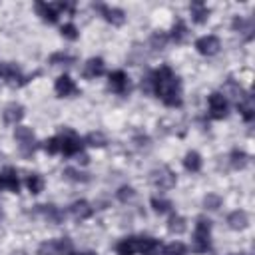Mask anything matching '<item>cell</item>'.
I'll return each mask as SVG.
<instances>
[{
    "label": "cell",
    "mask_w": 255,
    "mask_h": 255,
    "mask_svg": "<svg viewBox=\"0 0 255 255\" xmlns=\"http://www.w3.org/2000/svg\"><path fill=\"white\" fill-rule=\"evenodd\" d=\"M149 84H151V90L161 98V102L169 108H179L181 106V84H179V78L167 68H159L151 74L149 78Z\"/></svg>",
    "instance_id": "cell-1"
},
{
    "label": "cell",
    "mask_w": 255,
    "mask_h": 255,
    "mask_svg": "<svg viewBox=\"0 0 255 255\" xmlns=\"http://www.w3.org/2000/svg\"><path fill=\"white\" fill-rule=\"evenodd\" d=\"M209 245H211V223L207 219H199L193 233V249L197 253H205L209 251Z\"/></svg>",
    "instance_id": "cell-2"
},
{
    "label": "cell",
    "mask_w": 255,
    "mask_h": 255,
    "mask_svg": "<svg viewBox=\"0 0 255 255\" xmlns=\"http://www.w3.org/2000/svg\"><path fill=\"white\" fill-rule=\"evenodd\" d=\"M60 137V151L64 153V155H78L80 151H82V147H84V141L74 133V131H64L62 135H58Z\"/></svg>",
    "instance_id": "cell-3"
},
{
    "label": "cell",
    "mask_w": 255,
    "mask_h": 255,
    "mask_svg": "<svg viewBox=\"0 0 255 255\" xmlns=\"http://www.w3.org/2000/svg\"><path fill=\"white\" fill-rule=\"evenodd\" d=\"M40 255H68L72 253V243L64 237V239H52L40 245Z\"/></svg>",
    "instance_id": "cell-4"
},
{
    "label": "cell",
    "mask_w": 255,
    "mask_h": 255,
    "mask_svg": "<svg viewBox=\"0 0 255 255\" xmlns=\"http://www.w3.org/2000/svg\"><path fill=\"white\" fill-rule=\"evenodd\" d=\"M149 179H151V183H153L155 187H159V189H171V187L175 185V175H173V171H171L169 167L153 169V171L149 173Z\"/></svg>",
    "instance_id": "cell-5"
},
{
    "label": "cell",
    "mask_w": 255,
    "mask_h": 255,
    "mask_svg": "<svg viewBox=\"0 0 255 255\" xmlns=\"http://www.w3.org/2000/svg\"><path fill=\"white\" fill-rule=\"evenodd\" d=\"M227 110H229V104H227L225 96L219 94V92H213L209 96V114H211V118L213 120H223L227 116Z\"/></svg>",
    "instance_id": "cell-6"
},
{
    "label": "cell",
    "mask_w": 255,
    "mask_h": 255,
    "mask_svg": "<svg viewBox=\"0 0 255 255\" xmlns=\"http://www.w3.org/2000/svg\"><path fill=\"white\" fill-rule=\"evenodd\" d=\"M14 137H16V141L20 143V147H22V151H24L26 155L34 151V141H36V137H34V131H32L30 128H24V126L16 128Z\"/></svg>",
    "instance_id": "cell-7"
},
{
    "label": "cell",
    "mask_w": 255,
    "mask_h": 255,
    "mask_svg": "<svg viewBox=\"0 0 255 255\" xmlns=\"http://www.w3.org/2000/svg\"><path fill=\"white\" fill-rule=\"evenodd\" d=\"M219 48H221V44H219L217 36H201L195 42V50L203 56H215L219 52Z\"/></svg>",
    "instance_id": "cell-8"
},
{
    "label": "cell",
    "mask_w": 255,
    "mask_h": 255,
    "mask_svg": "<svg viewBox=\"0 0 255 255\" xmlns=\"http://www.w3.org/2000/svg\"><path fill=\"white\" fill-rule=\"evenodd\" d=\"M110 88H112V92H116V94H122V96H124V94H128V92H129V88H131L128 74H126V72H122V70L112 72V74H110Z\"/></svg>",
    "instance_id": "cell-9"
},
{
    "label": "cell",
    "mask_w": 255,
    "mask_h": 255,
    "mask_svg": "<svg viewBox=\"0 0 255 255\" xmlns=\"http://www.w3.org/2000/svg\"><path fill=\"white\" fill-rule=\"evenodd\" d=\"M163 251L161 243L153 237H137V253L141 255H159Z\"/></svg>",
    "instance_id": "cell-10"
},
{
    "label": "cell",
    "mask_w": 255,
    "mask_h": 255,
    "mask_svg": "<svg viewBox=\"0 0 255 255\" xmlns=\"http://www.w3.org/2000/svg\"><path fill=\"white\" fill-rule=\"evenodd\" d=\"M54 90H56V94L60 98H68V96L78 94V88H76V84H74V80L70 76H60L56 80V84H54Z\"/></svg>",
    "instance_id": "cell-11"
},
{
    "label": "cell",
    "mask_w": 255,
    "mask_h": 255,
    "mask_svg": "<svg viewBox=\"0 0 255 255\" xmlns=\"http://www.w3.org/2000/svg\"><path fill=\"white\" fill-rule=\"evenodd\" d=\"M96 8L102 12V16H104L108 22H112V24H116V26L124 24V20H126V12L120 10V8H112V6H104V4H98Z\"/></svg>",
    "instance_id": "cell-12"
},
{
    "label": "cell",
    "mask_w": 255,
    "mask_h": 255,
    "mask_svg": "<svg viewBox=\"0 0 255 255\" xmlns=\"http://www.w3.org/2000/svg\"><path fill=\"white\" fill-rule=\"evenodd\" d=\"M0 187H6L10 191H18L20 189V181H18V173L14 167H6L2 173H0Z\"/></svg>",
    "instance_id": "cell-13"
},
{
    "label": "cell",
    "mask_w": 255,
    "mask_h": 255,
    "mask_svg": "<svg viewBox=\"0 0 255 255\" xmlns=\"http://www.w3.org/2000/svg\"><path fill=\"white\" fill-rule=\"evenodd\" d=\"M104 60L102 58H90L86 64H84V76L86 78H98L104 74Z\"/></svg>",
    "instance_id": "cell-14"
},
{
    "label": "cell",
    "mask_w": 255,
    "mask_h": 255,
    "mask_svg": "<svg viewBox=\"0 0 255 255\" xmlns=\"http://www.w3.org/2000/svg\"><path fill=\"white\" fill-rule=\"evenodd\" d=\"M36 12H38L46 22H56L58 16H60L56 4H48V2H38V4H36Z\"/></svg>",
    "instance_id": "cell-15"
},
{
    "label": "cell",
    "mask_w": 255,
    "mask_h": 255,
    "mask_svg": "<svg viewBox=\"0 0 255 255\" xmlns=\"http://www.w3.org/2000/svg\"><path fill=\"white\" fill-rule=\"evenodd\" d=\"M22 118H24V108H22L20 104H10V106H6V110H4V122H6V124L16 126Z\"/></svg>",
    "instance_id": "cell-16"
},
{
    "label": "cell",
    "mask_w": 255,
    "mask_h": 255,
    "mask_svg": "<svg viewBox=\"0 0 255 255\" xmlns=\"http://www.w3.org/2000/svg\"><path fill=\"white\" fill-rule=\"evenodd\" d=\"M92 207H90V203L88 201H74L72 205H70V215L74 217V219H88L90 215H92Z\"/></svg>",
    "instance_id": "cell-17"
},
{
    "label": "cell",
    "mask_w": 255,
    "mask_h": 255,
    "mask_svg": "<svg viewBox=\"0 0 255 255\" xmlns=\"http://www.w3.org/2000/svg\"><path fill=\"white\" fill-rule=\"evenodd\" d=\"M227 223H229V227H231V229H245V227L249 225V217H247V213H245V211L237 209V211L229 213Z\"/></svg>",
    "instance_id": "cell-18"
},
{
    "label": "cell",
    "mask_w": 255,
    "mask_h": 255,
    "mask_svg": "<svg viewBox=\"0 0 255 255\" xmlns=\"http://www.w3.org/2000/svg\"><path fill=\"white\" fill-rule=\"evenodd\" d=\"M116 251H118V255H133V253H137V237H126V239H122L118 243Z\"/></svg>",
    "instance_id": "cell-19"
},
{
    "label": "cell",
    "mask_w": 255,
    "mask_h": 255,
    "mask_svg": "<svg viewBox=\"0 0 255 255\" xmlns=\"http://www.w3.org/2000/svg\"><path fill=\"white\" fill-rule=\"evenodd\" d=\"M189 10H191V16H193V20H195L197 24H203V22L209 18V10H207V6L201 4V2H193V4L189 6Z\"/></svg>",
    "instance_id": "cell-20"
},
{
    "label": "cell",
    "mask_w": 255,
    "mask_h": 255,
    "mask_svg": "<svg viewBox=\"0 0 255 255\" xmlns=\"http://www.w3.org/2000/svg\"><path fill=\"white\" fill-rule=\"evenodd\" d=\"M183 165L187 171H199L201 169V155L197 151H189L183 159Z\"/></svg>",
    "instance_id": "cell-21"
},
{
    "label": "cell",
    "mask_w": 255,
    "mask_h": 255,
    "mask_svg": "<svg viewBox=\"0 0 255 255\" xmlns=\"http://www.w3.org/2000/svg\"><path fill=\"white\" fill-rule=\"evenodd\" d=\"M185 219L181 217V215H171L169 217V221H167V229L171 231V233H183L185 231Z\"/></svg>",
    "instance_id": "cell-22"
},
{
    "label": "cell",
    "mask_w": 255,
    "mask_h": 255,
    "mask_svg": "<svg viewBox=\"0 0 255 255\" xmlns=\"http://www.w3.org/2000/svg\"><path fill=\"white\" fill-rule=\"evenodd\" d=\"M237 108H239V112L243 114L245 122H251V120H253V104H251V98H249V96H245L243 102H237Z\"/></svg>",
    "instance_id": "cell-23"
},
{
    "label": "cell",
    "mask_w": 255,
    "mask_h": 255,
    "mask_svg": "<svg viewBox=\"0 0 255 255\" xmlns=\"http://www.w3.org/2000/svg\"><path fill=\"white\" fill-rule=\"evenodd\" d=\"M26 185H28V189H30L32 193H40V191L44 189V179H42L38 173H32V175H28Z\"/></svg>",
    "instance_id": "cell-24"
},
{
    "label": "cell",
    "mask_w": 255,
    "mask_h": 255,
    "mask_svg": "<svg viewBox=\"0 0 255 255\" xmlns=\"http://www.w3.org/2000/svg\"><path fill=\"white\" fill-rule=\"evenodd\" d=\"M161 253L163 255H187V249H185V245L181 241H173V243L165 245Z\"/></svg>",
    "instance_id": "cell-25"
},
{
    "label": "cell",
    "mask_w": 255,
    "mask_h": 255,
    "mask_svg": "<svg viewBox=\"0 0 255 255\" xmlns=\"http://www.w3.org/2000/svg\"><path fill=\"white\" fill-rule=\"evenodd\" d=\"M84 143L94 145V147H102V145H106V135H104L102 131H92V133H88V135H86Z\"/></svg>",
    "instance_id": "cell-26"
},
{
    "label": "cell",
    "mask_w": 255,
    "mask_h": 255,
    "mask_svg": "<svg viewBox=\"0 0 255 255\" xmlns=\"http://www.w3.org/2000/svg\"><path fill=\"white\" fill-rule=\"evenodd\" d=\"M185 36H187V28H185V24H183L181 20H177V22L173 24V28H171V38H173L175 42H183Z\"/></svg>",
    "instance_id": "cell-27"
},
{
    "label": "cell",
    "mask_w": 255,
    "mask_h": 255,
    "mask_svg": "<svg viewBox=\"0 0 255 255\" xmlns=\"http://www.w3.org/2000/svg\"><path fill=\"white\" fill-rule=\"evenodd\" d=\"M151 207L157 213H167L171 209V203L167 199H163V197H151Z\"/></svg>",
    "instance_id": "cell-28"
},
{
    "label": "cell",
    "mask_w": 255,
    "mask_h": 255,
    "mask_svg": "<svg viewBox=\"0 0 255 255\" xmlns=\"http://www.w3.org/2000/svg\"><path fill=\"white\" fill-rule=\"evenodd\" d=\"M245 163H247V155L243 153V151H233L231 153V165L233 167H245Z\"/></svg>",
    "instance_id": "cell-29"
},
{
    "label": "cell",
    "mask_w": 255,
    "mask_h": 255,
    "mask_svg": "<svg viewBox=\"0 0 255 255\" xmlns=\"http://www.w3.org/2000/svg\"><path fill=\"white\" fill-rule=\"evenodd\" d=\"M44 149L48 153H60V137H50L48 141H44Z\"/></svg>",
    "instance_id": "cell-30"
},
{
    "label": "cell",
    "mask_w": 255,
    "mask_h": 255,
    "mask_svg": "<svg viewBox=\"0 0 255 255\" xmlns=\"http://www.w3.org/2000/svg\"><path fill=\"white\" fill-rule=\"evenodd\" d=\"M62 36L68 38V40H76V38H78L76 26H74V24H64V26H62Z\"/></svg>",
    "instance_id": "cell-31"
},
{
    "label": "cell",
    "mask_w": 255,
    "mask_h": 255,
    "mask_svg": "<svg viewBox=\"0 0 255 255\" xmlns=\"http://www.w3.org/2000/svg\"><path fill=\"white\" fill-rule=\"evenodd\" d=\"M50 62H52V64H58V62L72 64V62H74V58H72V56H68V54H54V56L50 58Z\"/></svg>",
    "instance_id": "cell-32"
},
{
    "label": "cell",
    "mask_w": 255,
    "mask_h": 255,
    "mask_svg": "<svg viewBox=\"0 0 255 255\" xmlns=\"http://www.w3.org/2000/svg\"><path fill=\"white\" fill-rule=\"evenodd\" d=\"M219 203H221V199H219L217 195H207V197H205V207H207V209H217Z\"/></svg>",
    "instance_id": "cell-33"
},
{
    "label": "cell",
    "mask_w": 255,
    "mask_h": 255,
    "mask_svg": "<svg viewBox=\"0 0 255 255\" xmlns=\"http://www.w3.org/2000/svg\"><path fill=\"white\" fill-rule=\"evenodd\" d=\"M118 197H120L122 201H128V199L133 197V189H131V187H122V189L118 191Z\"/></svg>",
    "instance_id": "cell-34"
},
{
    "label": "cell",
    "mask_w": 255,
    "mask_h": 255,
    "mask_svg": "<svg viewBox=\"0 0 255 255\" xmlns=\"http://www.w3.org/2000/svg\"><path fill=\"white\" fill-rule=\"evenodd\" d=\"M66 175H68L70 179H74V181H86V179H88L84 173H78L76 169H66Z\"/></svg>",
    "instance_id": "cell-35"
},
{
    "label": "cell",
    "mask_w": 255,
    "mask_h": 255,
    "mask_svg": "<svg viewBox=\"0 0 255 255\" xmlns=\"http://www.w3.org/2000/svg\"><path fill=\"white\" fill-rule=\"evenodd\" d=\"M165 40H167V38H165L163 34H155V36L151 38V42H153L155 46H159V50H161V48L165 46Z\"/></svg>",
    "instance_id": "cell-36"
},
{
    "label": "cell",
    "mask_w": 255,
    "mask_h": 255,
    "mask_svg": "<svg viewBox=\"0 0 255 255\" xmlns=\"http://www.w3.org/2000/svg\"><path fill=\"white\" fill-rule=\"evenodd\" d=\"M68 255H98L94 251H84V253H68Z\"/></svg>",
    "instance_id": "cell-37"
},
{
    "label": "cell",
    "mask_w": 255,
    "mask_h": 255,
    "mask_svg": "<svg viewBox=\"0 0 255 255\" xmlns=\"http://www.w3.org/2000/svg\"><path fill=\"white\" fill-rule=\"evenodd\" d=\"M231 255H245V253H231Z\"/></svg>",
    "instance_id": "cell-38"
},
{
    "label": "cell",
    "mask_w": 255,
    "mask_h": 255,
    "mask_svg": "<svg viewBox=\"0 0 255 255\" xmlns=\"http://www.w3.org/2000/svg\"><path fill=\"white\" fill-rule=\"evenodd\" d=\"M22 255H24V253H22Z\"/></svg>",
    "instance_id": "cell-39"
}]
</instances>
